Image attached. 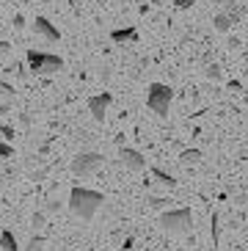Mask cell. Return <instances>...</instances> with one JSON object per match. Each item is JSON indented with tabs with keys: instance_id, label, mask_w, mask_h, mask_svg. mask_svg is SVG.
Instances as JSON below:
<instances>
[{
	"instance_id": "obj_1",
	"label": "cell",
	"mask_w": 248,
	"mask_h": 251,
	"mask_svg": "<svg viewBox=\"0 0 248 251\" xmlns=\"http://www.w3.org/2000/svg\"><path fill=\"white\" fill-rule=\"evenodd\" d=\"M105 196L99 191H91V188H72L69 191V210H72L80 221H91L97 215V210L102 207Z\"/></svg>"
},
{
	"instance_id": "obj_2",
	"label": "cell",
	"mask_w": 248,
	"mask_h": 251,
	"mask_svg": "<svg viewBox=\"0 0 248 251\" xmlns=\"http://www.w3.org/2000/svg\"><path fill=\"white\" fill-rule=\"evenodd\" d=\"M171 102H174V89L171 86H166V83H152L149 86V91H146V108L152 113L166 119L168 111H171Z\"/></svg>"
},
{
	"instance_id": "obj_3",
	"label": "cell",
	"mask_w": 248,
	"mask_h": 251,
	"mask_svg": "<svg viewBox=\"0 0 248 251\" xmlns=\"http://www.w3.org/2000/svg\"><path fill=\"white\" fill-rule=\"evenodd\" d=\"M160 229L171 232V235H185L190 226H193V213L188 207H176V210H163L160 213Z\"/></svg>"
},
{
	"instance_id": "obj_4",
	"label": "cell",
	"mask_w": 248,
	"mask_h": 251,
	"mask_svg": "<svg viewBox=\"0 0 248 251\" xmlns=\"http://www.w3.org/2000/svg\"><path fill=\"white\" fill-rule=\"evenodd\" d=\"M28 67L33 75H55L64 69V58L55 52H44V50H28Z\"/></svg>"
},
{
	"instance_id": "obj_5",
	"label": "cell",
	"mask_w": 248,
	"mask_h": 251,
	"mask_svg": "<svg viewBox=\"0 0 248 251\" xmlns=\"http://www.w3.org/2000/svg\"><path fill=\"white\" fill-rule=\"evenodd\" d=\"M102 169V155L99 152H80L72 160V174L74 177H94Z\"/></svg>"
},
{
	"instance_id": "obj_6",
	"label": "cell",
	"mask_w": 248,
	"mask_h": 251,
	"mask_svg": "<svg viewBox=\"0 0 248 251\" xmlns=\"http://www.w3.org/2000/svg\"><path fill=\"white\" fill-rule=\"evenodd\" d=\"M110 102H113V94H110V91H102V94L88 97V113H91V116H94L97 122H105Z\"/></svg>"
},
{
	"instance_id": "obj_7",
	"label": "cell",
	"mask_w": 248,
	"mask_h": 251,
	"mask_svg": "<svg viewBox=\"0 0 248 251\" xmlns=\"http://www.w3.org/2000/svg\"><path fill=\"white\" fill-rule=\"evenodd\" d=\"M119 160H122L124 169H130V171H144L146 169V157L141 155L138 149H132V147L119 149Z\"/></svg>"
},
{
	"instance_id": "obj_8",
	"label": "cell",
	"mask_w": 248,
	"mask_h": 251,
	"mask_svg": "<svg viewBox=\"0 0 248 251\" xmlns=\"http://www.w3.org/2000/svg\"><path fill=\"white\" fill-rule=\"evenodd\" d=\"M33 28H36V33L39 36H44L50 45H55V42H61V33H58V28L47 20V17H36V23H33Z\"/></svg>"
},
{
	"instance_id": "obj_9",
	"label": "cell",
	"mask_w": 248,
	"mask_h": 251,
	"mask_svg": "<svg viewBox=\"0 0 248 251\" xmlns=\"http://www.w3.org/2000/svg\"><path fill=\"white\" fill-rule=\"evenodd\" d=\"M135 39H138V30L132 28V25L110 30V42H116V45H124V42H135Z\"/></svg>"
},
{
	"instance_id": "obj_10",
	"label": "cell",
	"mask_w": 248,
	"mask_h": 251,
	"mask_svg": "<svg viewBox=\"0 0 248 251\" xmlns=\"http://www.w3.org/2000/svg\"><path fill=\"white\" fill-rule=\"evenodd\" d=\"M0 249H3V251H20L17 235L11 232V229H3V232H0Z\"/></svg>"
},
{
	"instance_id": "obj_11",
	"label": "cell",
	"mask_w": 248,
	"mask_h": 251,
	"mask_svg": "<svg viewBox=\"0 0 248 251\" xmlns=\"http://www.w3.org/2000/svg\"><path fill=\"white\" fill-rule=\"evenodd\" d=\"M212 25H215V30H218V33H226V30L234 25V20H232V14H226V11H221V14H215V17H212Z\"/></svg>"
},
{
	"instance_id": "obj_12",
	"label": "cell",
	"mask_w": 248,
	"mask_h": 251,
	"mask_svg": "<svg viewBox=\"0 0 248 251\" xmlns=\"http://www.w3.org/2000/svg\"><path fill=\"white\" fill-rule=\"evenodd\" d=\"M152 174L157 177V182H160V185H166V188H176V179L171 177V174H166L163 169H157V166H154V169H152Z\"/></svg>"
},
{
	"instance_id": "obj_13",
	"label": "cell",
	"mask_w": 248,
	"mask_h": 251,
	"mask_svg": "<svg viewBox=\"0 0 248 251\" xmlns=\"http://www.w3.org/2000/svg\"><path fill=\"white\" fill-rule=\"evenodd\" d=\"M204 77H207V80H212V83H218L221 77H223V69H221L218 64H207V69H204Z\"/></svg>"
},
{
	"instance_id": "obj_14",
	"label": "cell",
	"mask_w": 248,
	"mask_h": 251,
	"mask_svg": "<svg viewBox=\"0 0 248 251\" xmlns=\"http://www.w3.org/2000/svg\"><path fill=\"white\" fill-rule=\"evenodd\" d=\"M179 157H182L185 163H198L204 155H201V149H185V152H182Z\"/></svg>"
},
{
	"instance_id": "obj_15",
	"label": "cell",
	"mask_w": 248,
	"mask_h": 251,
	"mask_svg": "<svg viewBox=\"0 0 248 251\" xmlns=\"http://www.w3.org/2000/svg\"><path fill=\"white\" fill-rule=\"evenodd\" d=\"M25 251H44V237L42 235H33L25 246Z\"/></svg>"
},
{
	"instance_id": "obj_16",
	"label": "cell",
	"mask_w": 248,
	"mask_h": 251,
	"mask_svg": "<svg viewBox=\"0 0 248 251\" xmlns=\"http://www.w3.org/2000/svg\"><path fill=\"white\" fill-rule=\"evenodd\" d=\"M11 155H14V147L6 144V141H0V157H11Z\"/></svg>"
},
{
	"instance_id": "obj_17",
	"label": "cell",
	"mask_w": 248,
	"mask_h": 251,
	"mask_svg": "<svg viewBox=\"0 0 248 251\" xmlns=\"http://www.w3.org/2000/svg\"><path fill=\"white\" fill-rule=\"evenodd\" d=\"M193 3H196V0H176V8H179V11H188V8H193Z\"/></svg>"
},
{
	"instance_id": "obj_18",
	"label": "cell",
	"mask_w": 248,
	"mask_h": 251,
	"mask_svg": "<svg viewBox=\"0 0 248 251\" xmlns=\"http://www.w3.org/2000/svg\"><path fill=\"white\" fill-rule=\"evenodd\" d=\"M8 52H11V45H8L6 39H0V58H6Z\"/></svg>"
},
{
	"instance_id": "obj_19",
	"label": "cell",
	"mask_w": 248,
	"mask_h": 251,
	"mask_svg": "<svg viewBox=\"0 0 248 251\" xmlns=\"http://www.w3.org/2000/svg\"><path fill=\"white\" fill-rule=\"evenodd\" d=\"M0 94H3V97H11V94H14V86H8V83L0 80Z\"/></svg>"
},
{
	"instance_id": "obj_20",
	"label": "cell",
	"mask_w": 248,
	"mask_h": 251,
	"mask_svg": "<svg viewBox=\"0 0 248 251\" xmlns=\"http://www.w3.org/2000/svg\"><path fill=\"white\" fill-rule=\"evenodd\" d=\"M11 23H14V28L20 30V28H25V17H22V14H14V20H11Z\"/></svg>"
},
{
	"instance_id": "obj_21",
	"label": "cell",
	"mask_w": 248,
	"mask_h": 251,
	"mask_svg": "<svg viewBox=\"0 0 248 251\" xmlns=\"http://www.w3.org/2000/svg\"><path fill=\"white\" fill-rule=\"evenodd\" d=\"M0 133H3V138H14V130L8 125H0Z\"/></svg>"
},
{
	"instance_id": "obj_22",
	"label": "cell",
	"mask_w": 248,
	"mask_h": 251,
	"mask_svg": "<svg viewBox=\"0 0 248 251\" xmlns=\"http://www.w3.org/2000/svg\"><path fill=\"white\" fill-rule=\"evenodd\" d=\"M33 226H36V229L44 226V213H36V215H33Z\"/></svg>"
},
{
	"instance_id": "obj_23",
	"label": "cell",
	"mask_w": 248,
	"mask_h": 251,
	"mask_svg": "<svg viewBox=\"0 0 248 251\" xmlns=\"http://www.w3.org/2000/svg\"><path fill=\"white\" fill-rule=\"evenodd\" d=\"M132 246H135V243H132V237H127V240H124V249H122V251H132Z\"/></svg>"
},
{
	"instance_id": "obj_24",
	"label": "cell",
	"mask_w": 248,
	"mask_h": 251,
	"mask_svg": "<svg viewBox=\"0 0 248 251\" xmlns=\"http://www.w3.org/2000/svg\"><path fill=\"white\" fill-rule=\"evenodd\" d=\"M47 213H58V201H50L47 204Z\"/></svg>"
}]
</instances>
